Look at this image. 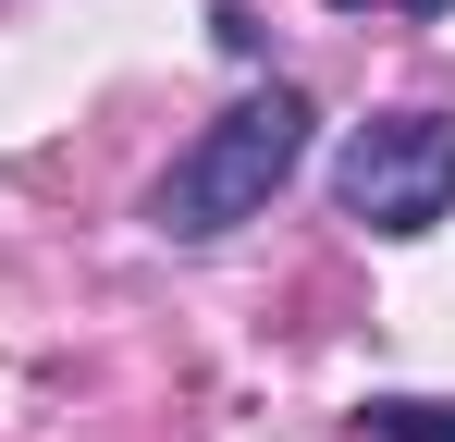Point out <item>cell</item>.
I'll return each mask as SVG.
<instances>
[{
    "label": "cell",
    "instance_id": "1",
    "mask_svg": "<svg viewBox=\"0 0 455 442\" xmlns=\"http://www.w3.org/2000/svg\"><path fill=\"white\" fill-rule=\"evenodd\" d=\"M296 160H307V99L296 86H246L222 123L148 185V221L172 233V246H210V233H234V221L271 209V185H283Z\"/></svg>",
    "mask_w": 455,
    "mask_h": 442
},
{
    "label": "cell",
    "instance_id": "2",
    "mask_svg": "<svg viewBox=\"0 0 455 442\" xmlns=\"http://www.w3.org/2000/svg\"><path fill=\"white\" fill-rule=\"evenodd\" d=\"M332 209L370 233H431L455 209V111H381L332 160Z\"/></svg>",
    "mask_w": 455,
    "mask_h": 442
},
{
    "label": "cell",
    "instance_id": "3",
    "mask_svg": "<svg viewBox=\"0 0 455 442\" xmlns=\"http://www.w3.org/2000/svg\"><path fill=\"white\" fill-rule=\"evenodd\" d=\"M370 430H381V442H455V406H431V393H381Z\"/></svg>",
    "mask_w": 455,
    "mask_h": 442
},
{
    "label": "cell",
    "instance_id": "4",
    "mask_svg": "<svg viewBox=\"0 0 455 442\" xmlns=\"http://www.w3.org/2000/svg\"><path fill=\"white\" fill-rule=\"evenodd\" d=\"M332 12H381V0H332ZM394 12H406V25H443L455 0H394Z\"/></svg>",
    "mask_w": 455,
    "mask_h": 442
}]
</instances>
